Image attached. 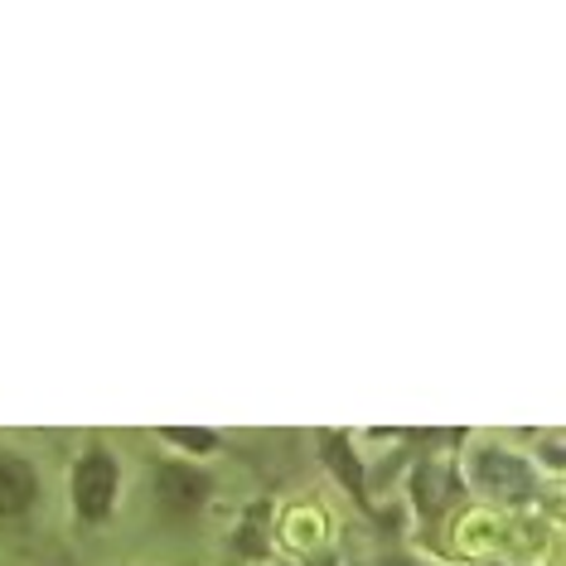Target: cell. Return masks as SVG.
I'll return each instance as SVG.
<instances>
[{
    "mask_svg": "<svg viewBox=\"0 0 566 566\" xmlns=\"http://www.w3.org/2000/svg\"><path fill=\"white\" fill-rule=\"evenodd\" d=\"M474 484L494 499H509V504H523L533 494V470L523 465L509 450H480L474 455Z\"/></svg>",
    "mask_w": 566,
    "mask_h": 566,
    "instance_id": "cell-2",
    "label": "cell"
},
{
    "mask_svg": "<svg viewBox=\"0 0 566 566\" xmlns=\"http://www.w3.org/2000/svg\"><path fill=\"white\" fill-rule=\"evenodd\" d=\"M117 484H122L117 460L107 450H87L78 460V470H73V509H78V518L87 523L107 518L112 504H117Z\"/></svg>",
    "mask_w": 566,
    "mask_h": 566,
    "instance_id": "cell-1",
    "label": "cell"
},
{
    "mask_svg": "<svg viewBox=\"0 0 566 566\" xmlns=\"http://www.w3.org/2000/svg\"><path fill=\"white\" fill-rule=\"evenodd\" d=\"M203 494H209V480H203L199 470H189V465L160 470V504L170 513H195L203 504Z\"/></svg>",
    "mask_w": 566,
    "mask_h": 566,
    "instance_id": "cell-4",
    "label": "cell"
},
{
    "mask_svg": "<svg viewBox=\"0 0 566 566\" xmlns=\"http://www.w3.org/2000/svg\"><path fill=\"white\" fill-rule=\"evenodd\" d=\"M329 465L339 470V474H349V489H354V494L364 489V480H358V465H354V450L344 446V441H329Z\"/></svg>",
    "mask_w": 566,
    "mask_h": 566,
    "instance_id": "cell-5",
    "label": "cell"
},
{
    "mask_svg": "<svg viewBox=\"0 0 566 566\" xmlns=\"http://www.w3.org/2000/svg\"><path fill=\"white\" fill-rule=\"evenodd\" d=\"M170 441L175 446H189V450H213L218 436L213 431H170Z\"/></svg>",
    "mask_w": 566,
    "mask_h": 566,
    "instance_id": "cell-6",
    "label": "cell"
},
{
    "mask_svg": "<svg viewBox=\"0 0 566 566\" xmlns=\"http://www.w3.org/2000/svg\"><path fill=\"white\" fill-rule=\"evenodd\" d=\"M34 494H40V474H34V465L20 455H10V450H0V518L24 513L34 504Z\"/></svg>",
    "mask_w": 566,
    "mask_h": 566,
    "instance_id": "cell-3",
    "label": "cell"
}]
</instances>
